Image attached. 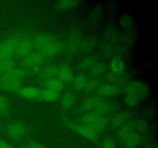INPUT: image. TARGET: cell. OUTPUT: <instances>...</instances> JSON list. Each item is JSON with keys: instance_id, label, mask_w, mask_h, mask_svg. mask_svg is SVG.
<instances>
[{"instance_id": "d4e9b609", "label": "cell", "mask_w": 158, "mask_h": 148, "mask_svg": "<svg viewBox=\"0 0 158 148\" xmlns=\"http://www.w3.org/2000/svg\"><path fill=\"white\" fill-rule=\"evenodd\" d=\"M132 123L134 131L137 132V134H139V133L144 134V133L148 132V130H149L148 123L145 120H141V119H137V120L132 122Z\"/></svg>"}, {"instance_id": "4316f807", "label": "cell", "mask_w": 158, "mask_h": 148, "mask_svg": "<svg viewBox=\"0 0 158 148\" xmlns=\"http://www.w3.org/2000/svg\"><path fill=\"white\" fill-rule=\"evenodd\" d=\"M101 85H103L101 79L99 78V77H97V78H92L91 80H88L87 84H86V86L84 90L88 92H94V91H97V89Z\"/></svg>"}, {"instance_id": "836d02e7", "label": "cell", "mask_w": 158, "mask_h": 148, "mask_svg": "<svg viewBox=\"0 0 158 148\" xmlns=\"http://www.w3.org/2000/svg\"><path fill=\"white\" fill-rule=\"evenodd\" d=\"M101 148H116V145L112 139L107 138L103 142Z\"/></svg>"}, {"instance_id": "5bb4252c", "label": "cell", "mask_w": 158, "mask_h": 148, "mask_svg": "<svg viewBox=\"0 0 158 148\" xmlns=\"http://www.w3.org/2000/svg\"><path fill=\"white\" fill-rule=\"evenodd\" d=\"M114 104L111 102L107 101V100H103L101 103L97 106L94 113H96L97 114H100L102 116H106L114 110Z\"/></svg>"}, {"instance_id": "d590c367", "label": "cell", "mask_w": 158, "mask_h": 148, "mask_svg": "<svg viewBox=\"0 0 158 148\" xmlns=\"http://www.w3.org/2000/svg\"><path fill=\"white\" fill-rule=\"evenodd\" d=\"M0 148H12L6 140L0 139Z\"/></svg>"}, {"instance_id": "d6986e66", "label": "cell", "mask_w": 158, "mask_h": 148, "mask_svg": "<svg viewBox=\"0 0 158 148\" xmlns=\"http://www.w3.org/2000/svg\"><path fill=\"white\" fill-rule=\"evenodd\" d=\"M57 76L59 80H61L63 83H69L73 80L72 70L67 66H63L58 69Z\"/></svg>"}, {"instance_id": "d6a6232c", "label": "cell", "mask_w": 158, "mask_h": 148, "mask_svg": "<svg viewBox=\"0 0 158 148\" xmlns=\"http://www.w3.org/2000/svg\"><path fill=\"white\" fill-rule=\"evenodd\" d=\"M8 109V102L4 97L0 95V114L3 115Z\"/></svg>"}, {"instance_id": "f1b7e54d", "label": "cell", "mask_w": 158, "mask_h": 148, "mask_svg": "<svg viewBox=\"0 0 158 148\" xmlns=\"http://www.w3.org/2000/svg\"><path fill=\"white\" fill-rule=\"evenodd\" d=\"M75 101V96L72 93H67L62 97L61 105L63 108H65V109H68V108H70L71 106H73Z\"/></svg>"}, {"instance_id": "277c9868", "label": "cell", "mask_w": 158, "mask_h": 148, "mask_svg": "<svg viewBox=\"0 0 158 148\" xmlns=\"http://www.w3.org/2000/svg\"><path fill=\"white\" fill-rule=\"evenodd\" d=\"M70 128L72 129L73 131H74L77 134H80L84 138L87 139V140H91V141H94L97 139V134L94 132L93 130H91L86 125L83 124H72L70 125Z\"/></svg>"}, {"instance_id": "44dd1931", "label": "cell", "mask_w": 158, "mask_h": 148, "mask_svg": "<svg viewBox=\"0 0 158 148\" xmlns=\"http://www.w3.org/2000/svg\"><path fill=\"white\" fill-rule=\"evenodd\" d=\"M134 131V126H133L132 122H128L126 124L123 125L122 126H120L118 130V132H117V135L118 137L120 140H123L124 141L125 139L130 135V134H132Z\"/></svg>"}, {"instance_id": "6da1fadb", "label": "cell", "mask_w": 158, "mask_h": 148, "mask_svg": "<svg viewBox=\"0 0 158 148\" xmlns=\"http://www.w3.org/2000/svg\"><path fill=\"white\" fill-rule=\"evenodd\" d=\"M81 120L85 125L89 126L97 134L104 131L108 125V120L106 117L94 112L84 114Z\"/></svg>"}, {"instance_id": "9a60e30c", "label": "cell", "mask_w": 158, "mask_h": 148, "mask_svg": "<svg viewBox=\"0 0 158 148\" xmlns=\"http://www.w3.org/2000/svg\"><path fill=\"white\" fill-rule=\"evenodd\" d=\"M19 80H0V88L4 90L14 92L21 89Z\"/></svg>"}, {"instance_id": "cb8c5ba5", "label": "cell", "mask_w": 158, "mask_h": 148, "mask_svg": "<svg viewBox=\"0 0 158 148\" xmlns=\"http://www.w3.org/2000/svg\"><path fill=\"white\" fill-rule=\"evenodd\" d=\"M59 92L55 91L50 90V89H44L40 90V99L45 100L46 102H53L58 99Z\"/></svg>"}, {"instance_id": "4dcf8cb0", "label": "cell", "mask_w": 158, "mask_h": 148, "mask_svg": "<svg viewBox=\"0 0 158 148\" xmlns=\"http://www.w3.org/2000/svg\"><path fill=\"white\" fill-rule=\"evenodd\" d=\"M79 3L77 1H60L56 2V6L60 9H69L78 6Z\"/></svg>"}, {"instance_id": "484cf974", "label": "cell", "mask_w": 158, "mask_h": 148, "mask_svg": "<svg viewBox=\"0 0 158 148\" xmlns=\"http://www.w3.org/2000/svg\"><path fill=\"white\" fill-rule=\"evenodd\" d=\"M96 63H97V60L94 57H88L83 60L79 63L78 69L81 71H89Z\"/></svg>"}, {"instance_id": "ac0fdd59", "label": "cell", "mask_w": 158, "mask_h": 148, "mask_svg": "<svg viewBox=\"0 0 158 148\" xmlns=\"http://www.w3.org/2000/svg\"><path fill=\"white\" fill-rule=\"evenodd\" d=\"M58 72V69L55 66H48L44 67L40 70L39 75L41 76V78L44 79L45 80H49L52 78H55Z\"/></svg>"}, {"instance_id": "8fae6325", "label": "cell", "mask_w": 158, "mask_h": 148, "mask_svg": "<svg viewBox=\"0 0 158 148\" xmlns=\"http://www.w3.org/2000/svg\"><path fill=\"white\" fill-rule=\"evenodd\" d=\"M131 113L127 111H121V112L117 113V114L114 115L113 117L112 121H111V124L114 128H120L123 125L126 124L127 123L130 122V119H131Z\"/></svg>"}, {"instance_id": "ba28073f", "label": "cell", "mask_w": 158, "mask_h": 148, "mask_svg": "<svg viewBox=\"0 0 158 148\" xmlns=\"http://www.w3.org/2000/svg\"><path fill=\"white\" fill-rule=\"evenodd\" d=\"M44 57L40 52H33L25 57L23 65L27 68L38 67L44 60Z\"/></svg>"}, {"instance_id": "74e56055", "label": "cell", "mask_w": 158, "mask_h": 148, "mask_svg": "<svg viewBox=\"0 0 158 148\" xmlns=\"http://www.w3.org/2000/svg\"><path fill=\"white\" fill-rule=\"evenodd\" d=\"M24 148H29V147H24Z\"/></svg>"}, {"instance_id": "30bf717a", "label": "cell", "mask_w": 158, "mask_h": 148, "mask_svg": "<svg viewBox=\"0 0 158 148\" xmlns=\"http://www.w3.org/2000/svg\"><path fill=\"white\" fill-rule=\"evenodd\" d=\"M103 99L101 97H97V96H94L89 98H86V100H83L80 105V107L82 110L83 111H91L94 112L97 106L100 104Z\"/></svg>"}, {"instance_id": "3957f363", "label": "cell", "mask_w": 158, "mask_h": 148, "mask_svg": "<svg viewBox=\"0 0 158 148\" xmlns=\"http://www.w3.org/2000/svg\"><path fill=\"white\" fill-rule=\"evenodd\" d=\"M20 41L18 38H11L0 43V61L10 60Z\"/></svg>"}, {"instance_id": "8992f818", "label": "cell", "mask_w": 158, "mask_h": 148, "mask_svg": "<svg viewBox=\"0 0 158 148\" xmlns=\"http://www.w3.org/2000/svg\"><path fill=\"white\" fill-rule=\"evenodd\" d=\"M55 39L52 35L49 34H40L35 37L33 41V46L37 50L43 51L49 43L55 41Z\"/></svg>"}, {"instance_id": "7c38bea8", "label": "cell", "mask_w": 158, "mask_h": 148, "mask_svg": "<svg viewBox=\"0 0 158 148\" xmlns=\"http://www.w3.org/2000/svg\"><path fill=\"white\" fill-rule=\"evenodd\" d=\"M6 131H7L9 137L13 139L21 138L23 137L25 132H26L24 126L19 123H12L8 125Z\"/></svg>"}, {"instance_id": "7402d4cb", "label": "cell", "mask_w": 158, "mask_h": 148, "mask_svg": "<svg viewBox=\"0 0 158 148\" xmlns=\"http://www.w3.org/2000/svg\"><path fill=\"white\" fill-rule=\"evenodd\" d=\"M140 138L139 134L134 131L130 134L124 140V144L127 148H136L140 144Z\"/></svg>"}, {"instance_id": "52a82bcc", "label": "cell", "mask_w": 158, "mask_h": 148, "mask_svg": "<svg viewBox=\"0 0 158 148\" xmlns=\"http://www.w3.org/2000/svg\"><path fill=\"white\" fill-rule=\"evenodd\" d=\"M62 49H63V46L61 43L57 40H55L49 43L43 51L40 52V53L43 56L44 58H49V57H53L58 55L61 52Z\"/></svg>"}, {"instance_id": "4fadbf2b", "label": "cell", "mask_w": 158, "mask_h": 148, "mask_svg": "<svg viewBox=\"0 0 158 148\" xmlns=\"http://www.w3.org/2000/svg\"><path fill=\"white\" fill-rule=\"evenodd\" d=\"M27 72L24 69H13L9 72L3 74L0 76V80H19L26 76Z\"/></svg>"}, {"instance_id": "e575fe53", "label": "cell", "mask_w": 158, "mask_h": 148, "mask_svg": "<svg viewBox=\"0 0 158 148\" xmlns=\"http://www.w3.org/2000/svg\"><path fill=\"white\" fill-rule=\"evenodd\" d=\"M29 148H46V146H43V144H40V143H36V142H32V143H29Z\"/></svg>"}, {"instance_id": "1f68e13d", "label": "cell", "mask_w": 158, "mask_h": 148, "mask_svg": "<svg viewBox=\"0 0 158 148\" xmlns=\"http://www.w3.org/2000/svg\"><path fill=\"white\" fill-rule=\"evenodd\" d=\"M124 100L126 104L129 106H135L140 103V100H137V98H134V97L128 95H125Z\"/></svg>"}, {"instance_id": "f546056e", "label": "cell", "mask_w": 158, "mask_h": 148, "mask_svg": "<svg viewBox=\"0 0 158 148\" xmlns=\"http://www.w3.org/2000/svg\"><path fill=\"white\" fill-rule=\"evenodd\" d=\"M14 66L13 61L11 60L0 61V76L13 69Z\"/></svg>"}, {"instance_id": "ffe728a7", "label": "cell", "mask_w": 158, "mask_h": 148, "mask_svg": "<svg viewBox=\"0 0 158 148\" xmlns=\"http://www.w3.org/2000/svg\"><path fill=\"white\" fill-rule=\"evenodd\" d=\"M106 70V65L103 62H97L89 71V76L92 78H97L104 73Z\"/></svg>"}, {"instance_id": "5b68a950", "label": "cell", "mask_w": 158, "mask_h": 148, "mask_svg": "<svg viewBox=\"0 0 158 148\" xmlns=\"http://www.w3.org/2000/svg\"><path fill=\"white\" fill-rule=\"evenodd\" d=\"M97 92L103 97H114L119 95L121 92L122 88L120 85L116 84H103L97 89Z\"/></svg>"}, {"instance_id": "7a4b0ae2", "label": "cell", "mask_w": 158, "mask_h": 148, "mask_svg": "<svg viewBox=\"0 0 158 148\" xmlns=\"http://www.w3.org/2000/svg\"><path fill=\"white\" fill-rule=\"evenodd\" d=\"M149 92V87L142 81H134L127 85L125 89V95L131 96L140 101L145 99Z\"/></svg>"}, {"instance_id": "83f0119b", "label": "cell", "mask_w": 158, "mask_h": 148, "mask_svg": "<svg viewBox=\"0 0 158 148\" xmlns=\"http://www.w3.org/2000/svg\"><path fill=\"white\" fill-rule=\"evenodd\" d=\"M88 80L83 75H77L73 79V86L77 89H85Z\"/></svg>"}, {"instance_id": "9c48e42d", "label": "cell", "mask_w": 158, "mask_h": 148, "mask_svg": "<svg viewBox=\"0 0 158 148\" xmlns=\"http://www.w3.org/2000/svg\"><path fill=\"white\" fill-rule=\"evenodd\" d=\"M33 47V42L30 39H23L19 42L15 52L19 56L26 57L31 54Z\"/></svg>"}, {"instance_id": "e0dca14e", "label": "cell", "mask_w": 158, "mask_h": 148, "mask_svg": "<svg viewBox=\"0 0 158 148\" xmlns=\"http://www.w3.org/2000/svg\"><path fill=\"white\" fill-rule=\"evenodd\" d=\"M20 96L26 99H40V89L33 87H23L19 90Z\"/></svg>"}, {"instance_id": "8d00e7d4", "label": "cell", "mask_w": 158, "mask_h": 148, "mask_svg": "<svg viewBox=\"0 0 158 148\" xmlns=\"http://www.w3.org/2000/svg\"><path fill=\"white\" fill-rule=\"evenodd\" d=\"M1 117H2V115H1V114H0V120H1Z\"/></svg>"}, {"instance_id": "603a6c76", "label": "cell", "mask_w": 158, "mask_h": 148, "mask_svg": "<svg viewBox=\"0 0 158 148\" xmlns=\"http://www.w3.org/2000/svg\"><path fill=\"white\" fill-rule=\"evenodd\" d=\"M46 89L60 92L63 88V83L58 78H52L51 80H46L45 83Z\"/></svg>"}, {"instance_id": "2e32d148", "label": "cell", "mask_w": 158, "mask_h": 148, "mask_svg": "<svg viewBox=\"0 0 158 148\" xmlns=\"http://www.w3.org/2000/svg\"><path fill=\"white\" fill-rule=\"evenodd\" d=\"M111 73L114 75H122L125 69V63L120 58H115L110 63Z\"/></svg>"}]
</instances>
